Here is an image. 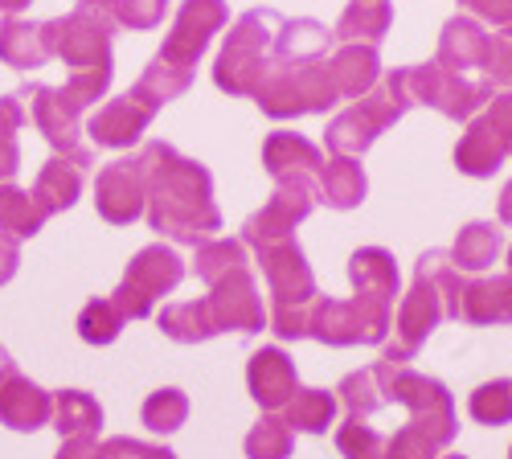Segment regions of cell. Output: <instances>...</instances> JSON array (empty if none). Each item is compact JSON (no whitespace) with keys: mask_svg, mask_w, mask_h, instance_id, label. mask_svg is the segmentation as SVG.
Returning a JSON list of instances; mask_svg holds the SVG:
<instances>
[{"mask_svg":"<svg viewBox=\"0 0 512 459\" xmlns=\"http://www.w3.org/2000/svg\"><path fill=\"white\" fill-rule=\"evenodd\" d=\"M209 291L201 296L209 320L218 332H242V337H254V332L267 328V308H263V291L259 279H254L250 263L218 275L213 283H205Z\"/></svg>","mask_w":512,"mask_h":459,"instance_id":"4fadbf2b","label":"cell"},{"mask_svg":"<svg viewBox=\"0 0 512 459\" xmlns=\"http://www.w3.org/2000/svg\"><path fill=\"white\" fill-rule=\"evenodd\" d=\"M504 160H508V140L500 128V115L492 107H484L476 119H467V132L455 144V164H459L463 177L484 181V177L500 173Z\"/></svg>","mask_w":512,"mask_h":459,"instance_id":"ffe728a7","label":"cell"},{"mask_svg":"<svg viewBox=\"0 0 512 459\" xmlns=\"http://www.w3.org/2000/svg\"><path fill=\"white\" fill-rule=\"evenodd\" d=\"M50 423L62 439H95L103 427V406L87 390H58Z\"/></svg>","mask_w":512,"mask_h":459,"instance_id":"f546056e","label":"cell"},{"mask_svg":"<svg viewBox=\"0 0 512 459\" xmlns=\"http://www.w3.org/2000/svg\"><path fill=\"white\" fill-rule=\"evenodd\" d=\"M54 459H103V455H99V443L95 439H62V447H58Z\"/></svg>","mask_w":512,"mask_h":459,"instance_id":"c3c4849f","label":"cell"},{"mask_svg":"<svg viewBox=\"0 0 512 459\" xmlns=\"http://www.w3.org/2000/svg\"><path fill=\"white\" fill-rule=\"evenodd\" d=\"M164 9H168V0H115L119 25L127 29H156L164 21Z\"/></svg>","mask_w":512,"mask_h":459,"instance_id":"ee69618b","label":"cell"},{"mask_svg":"<svg viewBox=\"0 0 512 459\" xmlns=\"http://www.w3.org/2000/svg\"><path fill=\"white\" fill-rule=\"evenodd\" d=\"M25 123V99L21 95H5L0 99V181H13L21 169V144L17 132Z\"/></svg>","mask_w":512,"mask_h":459,"instance_id":"f35d334b","label":"cell"},{"mask_svg":"<svg viewBox=\"0 0 512 459\" xmlns=\"http://www.w3.org/2000/svg\"><path fill=\"white\" fill-rule=\"evenodd\" d=\"M463 324H512V271L488 279H463L459 312Z\"/></svg>","mask_w":512,"mask_h":459,"instance_id":"603a6c76","label":"cell"},{"mask_svg":"<svg viewBox=\"0 0 512 459\" xmlns=\"http://www.w3.org/2000/svg\"><path fill=\"white\" fill-rule=\"evenodd\" d=\"M369 193V181H365V169L361 160L353 156H328L324 173H320V185H316V197L332 210H357Z\"/></svg>","mask_w":512,"mask_h":459,"instance_id":"484cf974","label":"cell"},{"mask_svg":"<svg viewBox=\"0 0 512 459\" xmlns=\"http://www.w3.org/2000/svg\"><path fill=\"white\" fill-rule=\"evenodd\" d=\"M394 328V304L357 296L353 300H332L320 296L308 312V337L332 349H349V345H386Z\"/></svg>","mask_w":512,"mask_h":459,"instance_id":"30bf717a","label":"cell"},{"mask_svg":"<svg viewBox=\"0 0 512 459\" xmlns=\"http://www.w3.org/2000/svg\"><path fill=\"white\" fill-rule=\"evenodd\" d=\"M230 21L226 0H185L177 9V21L168 29L164 46L156 50V58L148 62V70L140 74L136 87L148 91L160 107L181 99L193 87V66L197 58L209 50L213 33H222Z\"/></svg>","mask_w":512,"mask_h":459,"instance_id":"5b68a950","label":"cell"},{"mask_svg":"<svg viewBox=\"0 0 512 459\" xmlns=\"http://www.w3.org/2000/svg\"><path fill=\"white\" fill-rule=\"evenodd\" d=\"M136 156L144 164L148 226L181 246H201L209 238H218L222 210H218V201H213V177L205 164L181 156L164 140H148Z\"/></svg>","mask_w":512,"mask_h":459,"instance_id":"6da1fadb","label":"cell"},{"mask_svg":"<svg viewBox=\"0 0 512 459\" xmlns=\"http://www.w3.org/2000/svg\"><path fill=\"white\" fill-rule=\"evenodd\" d=\"M140 419H144V427L156 431V435H173V431H181L185 419H189V398H185L181 390H173V386H164V390L148 394Z\"/></svg>","mask_w":512,"mask_h":459,"instance_id":"ab89813d","label":"cell"},{"mask_svg":"<svg viewBox=\"0 0 512 459\" xmlns=\"http://www.w3.org/2000/svg\"><path fill=\"white\" fill-rule=\"evenodd\" d=\"M156 115H160V103H156L148 91L132 87L127 95L111 99L107 107H99V111L91 115L87 136H91L95 148H115V152H119V148L140 144L144 132H148V123H152Z\"/></svg>","mask_w":512,"mask_h":459,"instance_id":"2e32d148","label":"cell"},{"mask_svg":"<svg viewBox=\"0 0 512 459\" xmlns=\"http://www.w3.org/2000/svg\"><path fill=\"white\" fill-rule=\"evenodd\" d=\"M119 29L115 0H78L74 13L41 21V37L50 46V58H62L70 66V82L58 87L62 103L70 111H87L95 107L115 78L111 62V37Z\"/></svg>","mask_w":512,"mask_h":459,"instance_id":"7a4b0ae2","label":"cell"},{"mask_svg":"<svg viewBox=\"0 0 512 459\" xmlns=\"http://www.w3.org/2000/svg\"><path fill=\"white\" fill-rule=\"evenodd\" d=\"M390 25H394L390 0H349L332 37L336 41H361V46H381V37L390 33Z\"/></svg>","mask_w":512,"mask_h":459,"instance_id":"4316f807","label":"cell"},{"mask_svg":"<svg viewBox=\"0 0 512 459\" xmlns=\"http://www.w3.org/2000/svg\"><path fill=\"white\" fill-rule=\"evenodd\" d=\"M439 459H467V455H455V451H447V455H439Z\"/></svg>","mask_w":512,"mask_h":459,"instance_id":"f5cc1de1","label":"cell"},{"mask_svg":"<svg viewBox=\"0 0 512 459\" xmlns=\"http://www.w3.org/2000/svg\"><path fill=\"white\" fill-rule=\"evenodd\" d=\"M263 164L275 185H304L316 189L328 156L300 132H271L263 144Z\"/></svg>","mask_w":512,"mask_h":459,"instance_id":"d6986e66","label":"cell"},{"mask_svg":"<svg viewBox=\"0 0 512 459\" xmlns=\"http://www.w3.org/2000/svg\"><path fill=\"white\" fill-rule=\"evenodd\" d=\"M254 255H259V267H263V279L271 291V308H267L271 332L279 341L308 337V312L320 300V287H316V275L304 259L300 242L295 238L267 242V246L254 250Z\"/></svg>","mask_w":512,"mask_h":459,"instance_id":"8992f818","label":"cell"},{"mask_svg":"<svg viewBox=\"0 0 512 459\" xmlns=\"http://www.w3.org/2000/svg\"><path fill=\"white\" fill-rule=\"evenodd\" d=\"M0 62L13 70H37L50 62V46L41 37V25L21 21V17H5L0 21Z\"/></svg>","mask_w":512,"mask_h":459,"instance_id":"f1b7e54d","label":"cell"},{"mask_svg":"<svg viewBox=\"0 0 512 459\" xmlns=\"http://www.w3.org/2000/svg\"><path fill=\"white\" fill-rule=\"evenodd\" d=\"M17 95L29 103V115H33V123H37V132L50 140L54 156L70 160L74 169L87 173L91 164H95V148L82 140V115L62 103L58 87H21Z\"/></svg>","mask_w":512,"mask_h":459,"instance_id":"5bb4252c","label":"cell"},{"mask_svg":"<svg viewBox=\"0 0 512 459\" xmlns=\"http://www.w3.org/2000/svg\"><path fill=\"white\" fill-rule=\"evenodd\" d=\"M242 263H250L242 238H209V242L193 246V275L201 283H213L218 275H226V271H234Z\"/></svg>","mask_w":512,"mask_h":459,"instance_id":"d590c367","label":"cell"},{"mask_svg":"<svg viewBox=\"0 0 512 459\" xmlns=\"http://www.w3.org/2000/svg\"><path fill=\"white\" fill-rule=\"evenodd\" d=\"M488 107L500 115V128H504V140H508V156H512V91L492 95V103H488Z\"/></svg>","mask_w":512,"mask_h":459,"instance_id":"681fc988","label":"cell"},{"mask_svg":"<svg viewBox=\"0 0 512 459\" xmlns=\"http://www.w3.org/2000/svg\"><path fill=\"white\" fill-rule=\"evenodd\" d=\"M295 431L283 423V414H263L246 435V459H291Z\"/></svg>","mask_w":512,"mask_h":459,"instance_id":"8d00e7d4","label":"cell"},{"mask_svg":"<svg viewBox=\"0 0 512 459\" xmlns=\"http://www.w3.org/2000/svg\"><path fill=\"white\" fill-rule=\"evenodd\" d=\"M316 189H304V185H275L271 201L263 205L259 214H250L246 226H242V242L250 250H259L267 242H283V238H295V226L308 222L312 210H316Z\"/></svg>","mask_w":512,"mask_h":459,"instance_id":"e0dca14e","label":"cell"},{"mask_svg":"<svg viewBox=\"0 0 512 459\" xmlns=\"http://www.w3.org/2000/svg\"><path fill=\"white\" fill-rule=\"evenodd\" d=\"M373 369L381 378L386 406L398 402L410 414L406 427L386 435V459H439L451 447V439L459 435L451 390L439 378H426V373H418L410 365L373 361Z\"/></svg>","mask_w":512,"mask_h":459,"instance_id":"3957f363","label":"cell"},{"mask_svg":"<svg viewBox=\"0 0 512 459\" xmlns=\"http://www.w3.org/2000/svg\"><path fill=\"white\" fill-rule=\"evenodd\" d=\"M246 386H250V398L259 402L267 414H279L295 398V390H300V378H295V361L279 345H267L259 353H250Z\"/></svg>","mask_w":512,"mask_h":459,"instance_id":"7402d4cb","label":"cell"},{"mask_svg":"<svg viewBox=\"0 0 512 459\" xmlns=\"http://www.w3.org/2000/svg\"><path fill=\"white\" fill-rule=\"evenodd\" d=\"M78 193H82V169H74V164L62 160V156H50L46 164H41V173L33 181V197L41 201V210H46L50 218L70 210V205L78 201Z\"/></svg>","mask_w":512,"mask_h":459,"instance_id":"4dcf8cb0","label":"cell"},{"mask_svg":"<svg viewBox=\"0 0 512 459\" xmlns=\"http://www.w3.org/2000/svg\"><path fill=\"white\" fill-rule=\"evenodd\" d=\"M459 5L472 13L480 25H492L496 33L512 37V0H459Z\"/></svg>","mask_w":512,"mask_h":459,"instance_id":"bcb514c9","label":"cell"},{"mask_svg":"<svg viewBox=\"0 0 512 459\" xmlns=\"http://www.w3.org/2000/svg\"><path fill=\"white\" fill-rule=\"evenodd\" d=\"M508 271H512V246H508Z\"/></svg>","mask_w":512,"mask_h":459,"instance_id":"db71d44e","label":"cell"},{"mask_svg":"<svg viewBox=\"0 0 512 459\" xmlns=\"http://www.w3.org/2000/svg\"><path fill=\"white\" fill-rule=\"evenodd\" d=\"M488 46H492V33L476 21V17H451L439 33V54L435 62L451 74H463V78H484V62H488Z\"/></svg>","mask_w":512,"mask_h":459,"instance_id":"44dd1931","label":"cell"},{"mask_svg":"<svg viewBox=\"0 0 512 459\" xmlns=\"http://www.w3.org/2000/svg\"><path fill=\"white\" fill-rule=\"evenodd\" d=\"M328 66H332V78H336V91H340V99H361V95H369L377 82H381V54H377V46H361V41H340V50L328 58Z\"/></svg>","mask_w":512,"mask_h":459,"instance_id":"cb8c5ba5","label":"cell"},{"mask_svg":"<svg viewBox=\"0 0 512 459\" xmlns=\"http://www.w3.org/2000/svg\"><path fill=\"white\" fill-rule=\"evenodd\" d=\"M33 0H0V13H9V17H17L21 9H29Z\"/></svg>","mask_w":512,"mask_h":459,"instance_id":"816d5d0a","label":"cell"},{"mask_svg":"<svg viewBox=\"0 0 512 459\" xmlns=\"http://www.w3.org/2000/svg\"><path fill=\"white\" fill-rule=\"evenodd\" d=\"M332 29L312 21V17H295V21H283L279 37H275V54L271 62H312V58H328V46H332Z\"/></svg>","mask_w":512,"mask_h":459,"instance_id":"83f0119b","label":"cell"},{"mask_svg":"<svg viewBox=\"0 0 512 459\" xmlns=\"http://www.w3.org/2000/svg\"><path fill=\"white\" fill-rule=\"evenodd\" d=\"M21 267V238L0 234V287H5Z\"/></svg>","mask_w":512,"mask_h":459,"instance_id":"7dc6e473","label":"cell"},{"mask_svg":"<svg viewBox=\"0 0 512 459\" xmlns=\"http://www.w3.org/2000/svg\"><path fill=\"white\" fill-rule=\"evenodd\" d=\"M504 250V234L492 222H467L451 246V263L455 271H488Z\"/></svg>","mask_w":512,"mask_h":459,"instance_id":"1f68e13d","label":"cell"},{"mask_svg":"<svg viewBox=\"0 0 512 459\" xmlns=\"http://www.w3.org/2000/svg\"><path fill=\"white\" fill-rule=\"evenodd\" d=\"M496 218H500V226H512V181L496 197Z\"/></svg>","mask_w":512,"mask_h":459,"instance_id":"f907efd6","label":"cell"},{"mask_svg":"<svg viewBox=\"0 0 512 459\" xmlns=\"http://www.w3.org/2000/svg\"><path fill=\"white\" fill-rule=\"evenodd\" d=\"M467 414L480 423V427H504L512 423V378H496L472 390L467 398Z\"/></svg>","mask_w":512,"mask_h":459,"instance_id":"74e56055","label":"cell"},{"mask_svg":"<svg viewBox=\"0 0 512 459\" xmlns=\"http://www.w3.org/2000/svg\"><path fill=\"white\" fill-rule=\"evenodd\" d=\"M349 279H353V291H361V296H373V300H386L394 304L398 300V263L390 250L381 246H361L353 250L349 259Z\"/></svg>","mask_w":512,"mask_h":459,"instance_id":"d4e9b609","label":"cell"},{"mask_svg":"<svg viewBox=\"0 0 512 459\" xmlns=\"http://www.w3.org/2000/svg\"><path fill=\"white\" fill-rule=\"evenodd\" d=\"M508 459H512V447H508Z\"/></svg>","mask_w":512,"mask_h":459,"instance_id":"11a10c76","label":"cell"},{"mask_svg":"<svg viewBox=\"0 0 512 459\" xmlns=\"http://www.w3.org/2000/svg\"><path fill=\"white\" fill-rule=\"evenodd\" d=\"M414 107V95H410V82H406V70H390L381 74V82L361 95L353 107H345L324 132V144H328V156H353L361 160L381 132H390L394 123Z\"/></svg>","mask_w":512,"mask_h":459,"instance_id":"52a82bcc","label":"cell"},{"mask_svg":"<svg viewBox=\"0 0 512 459\" xmlns=\"http://www.w3.org/2000/svg\"><path fill=\"white\" fill-rule=\"evenodd\" d=\"M46 210L41 201L25 189H17L13 181L5 185L0 181V234H13V238H33L41 226H46Z\"/></svg>","mask_w":512,"mask_h":459,"instance_id":"d6a6232c","label":"cell"},{"mask_svg":"<svg viewBox=\"0 0 512 459\" xmlns=\"http://www.w3.org/2000/svg\"><path fill=\"white\" fill-rule=\"evenodd\" d=\"M123 312L115 308V300H91L78 312V337L87 345H111L123 332Z\"/></svg>","mask_w":512,"mask_h":459,"instance_id":"60d3db41","label":"cell"},{"mask_svg":"<svg viewBox=\"0 0 512 459\" xmlns=\"http://www.w3.org/2000/svg\"><path fill=\"white\" fill-rule=\"evenodd\" d=\"M336 447L345 459H386V435H381L369 419H345V427L336 431Z\"/></svg>","mask_w":512,"mask_h":459,"instance_id":"b9f144b4","label":"cell"},{"mask_svg":"<svg viewBox=\"0 0 512 459\" xmlns=\"http://www.w3.org/2000/svg\"><path fill=\"white\" fill-rule=\"evenodd\" d=\"M144 164L140 156H119L111 164H103L95 177V210L103 222L111 226H132L136 218H144Z\"/></svg>","mask_w":512,"mask_h":459,"instance_id":"9a60e30c","label":"cell"},{"mask_svg":"<svg viewBox=\"0 0 512 459\" xmlns=\"http://www.w3.org/2000/svg\"><path fill=\"white\" fill-rule=\"evenodd\" d=\"M484 82L496 95L512 91V37L508 33H492L488 62H484Z\"/></svg>","mask_w":512,"mask_h":459,"instance_id":"7bdbcfd3","label":"cell"},{"mask_svg":"<svg viewBox=\"0 0 512 459\" xmlns=\"http://www.w3.org/2000/svg\"><path fill=\"white\" fill-rule=\"evenodd\" d=\"M185 271L189 267H185V259L177 255L173 246L152 242V246L140 250L132 263H127V271H123L111 300L123 312V320H148L156 312V304L185 279Z\"/></svg>","mask_w":512,"mask_h":459,"instance_id":"8fae6325","label":"cell"},{"mask_svg":"<svg viewBox=\"0 0 512 459\" xmlns=\"http://www.w3.org/2000/svg\"><path fill=\"white\" fill-rule=\"evenodd\" d=\"M406 82H410V95L414 103L422 107H435L439 115L447 119H476L488 103H492V87L484 78H463V74H451L443 70L439 62H422V66H406Z\"/></svg>","mask_w":512,"mask_h":459,"instance_id":"7c38bea8","label":"cell"},{"mask_svg":"<svg viewBox=\"0 0 512 459\" xmlns=\"http://www.w3.org/2000/svg\"><path fill=\"white\" fill-rule=\"evenodd\" d=\"M254 103L271 119H300V115H324L340 103L336 78L328 58L312 62H271L263 87L254 91Z\"/></svg>","mask_w":512,"mask_h":459,"instance_id":"9c48e42d","label":"cell"},{"mask_svg":"<svg viewBox=\"0 0 512 459\" xmlns=\"http://www.w3.org/2000/svg\"><path fill=\"white\" fill-rule=\"evenodd\" d=\"M279 29H283V17L275 9H250L234 21L218 62H213V82H218V91L254 99V91L263 87V78L271 70Z\"/></svg>","mask_w":512,"mask_h":459,"instance_id":"ba28073f","label":"cell"},{"mask_svg":"<svg viewBox=\"0 0 512 459\" xmlns=\"http://www.w3.org/2000/svg\"><path fill=\"white\" fill-rule=\"evenodd\" d=\"M283 423L304 435H324L336 423V394L328 390H295V398L283 406Z\"/></svg>","mask_w":512,"mask_h":459,"instance_id":"836d02e7","label":"cell"},{"mask_svg":"<svg viewBox=\"0 0 512 459\" xmlns=\"http://www.w3.org/2000/svg\"><path fill=\"white\" fill-rule=\"evenodd\" d=\"M459 291H463V271H455L451 250H426L414 263V283L398 304V316L390 328L394 341L381 345V361L410 365L414 353L426 345V337H431L443 320H455Z\"/></svg>","mask_w":512,"mask_h":459,"instance_id":"277c9868","label":"cell"},{"mask_svg":"<svg viewBox=\"0 0 512 459\" xmlns=\"http://www.w3.org/2000/svg\"><path fill=\"white\" fill-rule=\"evenodd\" d=\"M103 459H177L168 447L160 443H144V439H127V435H111L103 447H99Z\"/></svg>","mask_w":512,"mask_h":459,"instance_id":"f6af8a7d","label":"cell"},{"mask_svg":"<svg viewBox=\"0 0 512 459\" xmlns=\"http://www.w3.org/2000/svg\"><path fill=\"white\" fill-rule=\"evenodd\" d=\"M160 320V332L168 341L177 345H197V341H209L218 337V328H213L209 312L201 300H185V304H164V312L156 316Z\"/></svg>","mask_w":512,"mask_h":459,"instance_id":"e575fe53","label":"cell"},{"mask_svg":"<svg viewBox=\"0 0 512 459\" xmlns=\"http://www.w3.org/2000/svg\"><path fill=\"white\" fill-rule=\"evenodd\" d=\"M54 414V394L29 382L13 357L0 361V423L9 431H41Z\"/></svg>","mask_w":512,"mask_h":459,"instance_id":"ac0fdd59","label":"cell"}]
</instances>
